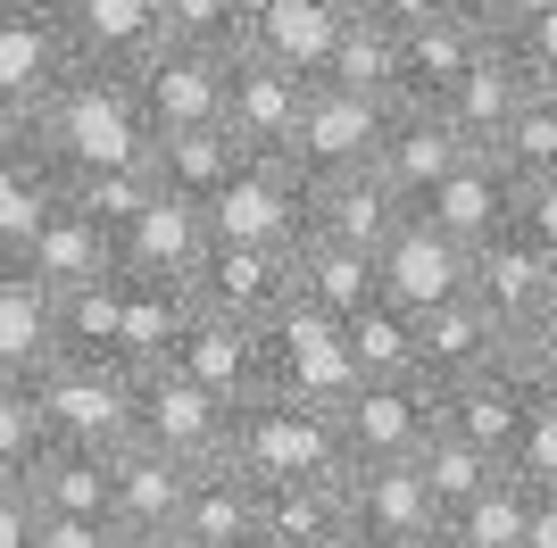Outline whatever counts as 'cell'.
Masks as SVG:
<instances>
[{
	"mask_svg": "<svg viewBox=\"0 0 557 548\" xmlns=\"http://www.w3.org/2000/svg\"><path fill=\"white\" fill-rule=\"evenodd\" d=\"M0 548H34V490L0 474Z\"/></svg>",
	"mask_w": 557,
	"mask_h": 548,
	"instance_id": "f907efd6",
	"label": "cell"
},
{
	"mask_svg": "<svg viewBox=\"0 0 557 548\" xmlns=\"http://www.w3.org/2000/svg\"><path fill=\"white\" fill-rule=\"evenodd\" d=\"M342 333H349V358H358V383H408V374H424L417 316L399 299H367Z\"/></svg>",
	"mask_w": 557,
	"mask_h": 548,
	"instance_id": "8d00e7d4",
	"label": "cell"
},
{
	"mask_svg": "<svg viewBox=\"0 0 557 548\" xmlns=\"http://www.w3.org/2000/svg\"><path fill=\"white\" fill-rule=\"evenodd\" d=\"M474 9H483V0H474Z\"/></svg>",
	"mask_w": 557,
	"mask_h": 548,
	"instance_id": "be15d7a7",
	"label": "cell"
},
{
	"mask_svg": "<svg viewBox=\"0 0 557 548\" xmlns=\"http://www.w3.org/2000/svg\"><path fill=\"white\" fill-rule=\"evenodd\" d=\"M474 299H483L508 341H533L541 324L557 316V258L541 250L524 225H508L499 241L474 250Z\"/></svg>",
	"mask_w": 557,
	"mask_h": 548,
	"instance_id": "9c48e42d",
	"label": "cell"
},
{
	"mask_svg": "<svg viewBox=\"0 0 557 548\" xmlns=\"http://www.w3.org/2000/svg\"><path fill=\"white\" fill-rule=\"evenodd\" d=\"M333 84L349 91H374V100H392L399 109V25L392 17H374V9H349L342 25V42H333Z\"/></svg>",
	"mask_w": 557,
	"mask_h": 548,
	"instance_id": "f35d334b",
	"label": "cell"
},
{
	"mask_svg": "<svg viewBox=\"0 0 557 548\" xmlns=\"http://www.w3.org/2000/svg\"><path fill=\"white\" fill-rule=\"evenodd\" d=\"M300 100H308V75H283L250 50H233V75H225V134L258 159H283L292 134H300Z\"/></svg>",
	"mask_w": 557,
	"mask_h": 548,
	"instance_id": "ffe728a7",
	"label": "cell"
},
{
	"mask_svg": "<svg viewBox=\"0 0 557 548\" xmlns=\"http://www.w3.org/2000/svg\"><path fill=\"white\" fill-rule=\"evenodd\" d=\"M242 159H250V150H242L225 125H184V134H159V141H150L159 183H166V191H184V200H200V208L225 191V175H233Z\"/></svg>",
	"mask_w": 557,
	"mask_h": 548,
	"instance_id": "836d02e7",
	"label": "cell"
},
{
	"mask_svg": "<svg viewBox=\"0 0 557 548\" xmlns=\"http://www.w3.org/2000/svg\"><path fill=\"white\" fill-rule=\"evenodd\" d=\"M134 548H216V540H200L191 524H166V532H150V540H134Z\"/></svg>",
	"mask_w": 557,
	"mask_h": 548,
	"instance_id": "9f6ffc18",
	"label": "cell"
},
{
	"mask_svg": "<svg viewBox=\"0 0 557 548\" xmlns=\"http://www.w3.org/2000/svg\"><path fill=\"white\" fill-rule=\"evenodd\" d=\"M209 241H216L209 208L159 183V200L116 233V266H125V274H184V283H191V266L209 258Z\"/></svg>",
	"mask_w": 557,
	"mask_h": 548,
	"instance_id": "603a6c76",
	"label": "cell"
},
{
	"mask_svg": "<svg viewBox=\"0 0 557 548\" xmlns=\"http://www.w3.org/2000/svg\"><path fill=\"white\" fill-rule=\"evenodd\" d=\"M524 91H533V75H524V59H516L508 34H499V42H491L483 59H474V67H466L458 84L442 91V100H433V109H442L449 125L474 141V150H491V141H499V125L516 116V100H524Z\"/></svg>",
	"mask_w": 557,
	"mask_h": 548,
	"instance_id": "484cf974",
	"label": "cell"
},
{
	"mask_svg": "<svg viewBox=\"0 0 557 548\" xmlns=\"http://www.w3.org/2000/svg\"><path fill=\"white\" fill-rule=\"evenodd\" d=\"M34 548H134L116 532V515H59V507H34Z\"/></svg>",
	"mask_w": 557,
	"mask_h": 548,
	"instance_id": "bcb514c9",
	"label": "cell"
},
{
	"mask_svg": "<svg viewBox=\"0 0 557 548\" xmlns=\"http://www.w3.org/2000/svg\"><path fill=\"white\" fill-rule=\"evenodd\" d=\"M508 465L533 482V490H557V399H533V415H524V440H516Z\"/></svg>",
	"mask_w": 557,
	"mask_h": 548,
	"instance_id": "7dc6e473",
	"label": "cell"
},
{
	"mask_svg": "<svg viewBox=\"0 0 557 548\" xmlns=\"http://www.w3.org/2000/svg\"><path fill=\"white\" fill-rule=\"evenodd\" d=\"M17 134H34V116H25L17 100H9V91H0V150H9V141H17Z\"/></svg>",
	"mask_w": 557,
	"mask_h": 548,
	"instance_id": "6f0895ef",
	"label": "cell"
},
{
	"mask_svg": "<svg viewBox=\"0 0 557 548\" xmlns=\"http://www.w3.org/2000/svg\"><path fill=\"white\" fill-rule=\"evenodd\" d=\"M225 75L233 50H200V42H150L134 59L141 109L159 134H184V125H225Z\"/></svg>",
	"mask_w": 557,
	"mask_h": 548,
	"instance_id": "52a82bcc",
	"label": "cell"
},
{
	"mask_svg": "<svg viewBox=\"0 0 557 548\" xmlns=\"http://www.w3.org/2000/svg\"><path fill=\"white\" fill-rule=\"evenodd\" d=\"M191 291H200V308L267 324L300 291V241H209V258L191 266Z\"/></svg>",
	"mask_w": 557,
	"mask_h": 548,
	"instance_id": "8fae6325",
	"label": "cell"
},
{
	"mask_svg": "<svg viewBox=\"0 0 557 548\" xmlns=\"http://www.w3.org/2000/svg\"><path fill=\"white\" fill-rule=\"evenodd\" d=\"M242 548H275V540H267V532H250V540H242Z\"/></svg>",
	"mask_w": 557,
	"mask_h": 548,
	"instance_id": "680465c9",
	"label": "cell"
},
{
	"mask_svg": "<svg viewBox=\"0 0 557 548\" xmlns=\"http://www.w3.org/2000/svg\"><path fill=\"white\" fill-rule=\"evenodd\" d=\"M541 333H557V316H549V324H541Z\"/></svg>",
	"mask_w": 557,
	"mask_h": 548,
	"instance_id": "94428289",
	"label": "cell"
},
{
	"mask_svg": "<svg viewBox=\"0 0 557 548\" xmlns=\"http://www.w3.org/2000/svg\"><path fill=\"white\" fill-rule=\"evenodd\" d=\"M383 134H392V100H374V91H349V84H333V75H317L308 100H300V134H292L283 159L317 183V175H342V166H374Z\"/></svg>",
	"mask_w": 557,
	"mask_h": 548,
	"instance_id": "8992f818",
	"label": "cell"
},
{
	"mask_svg": "<svg viewBox=\"0 0 557 548\" xmlns=\"http://www.w3.org/2000/svg\"><path fill=\"white\" fill-rule=\"evenodd\" d=\"M191 474L200 465H184L175 449H159V440H116L109 449V515L125 540H150V532L184 524V499H191Z\"/></svg>",
	"mask_w": 557,
	"mask_h": 548,
	"instance_id": "5bb4252c",
	"label": "cell"
},
{
	"mask_svg": "<svg viewBox=\"0 0 557 548\" xmlns=\"http://www.w3.org/2000/svg\"><path fill=\"white\" fill-rule=\"evenodd\" d=\"M9 258H17L34 283H50V291H75V283H100V274H116V225H100L92 208L59 200Z\"/></svg>",
	"mask_w": 557,
	"mask_h": 548,
	"instance_id": "44dd1931",
	"label": "cell"
},
{
	"mask_svg": "<svg viewBox=\"0 0 557 548\" xmlns=\"http://www.w3.org/2000/svg\"><path fill=\"white\" fill-rule=\"evenodd\" d=\"M34 399L50 415V440H84V449H116L141 433V399H134V365L125 358H59L34 365Z\"/></svg>",
	"mask_w": 557,
	"mask_h": 548,
	"instance_id": "3957f363",
	"label": "cell"
},
{
	"mask_svg": "<svg viewBox=\"0 0 557 548\" xmlns=\"http://www.w3.org/2000/svg\"><path fill=\"white\" fill-rule=\"evenodd\" d=\"M516 208H524V183L491 159V150H466V159L417 200V216H433V225H442L449 241H466V250H483V241H499V233L516 225Z\"/></svg>",
	"mask_w": 557,
	"mask_h": 548,
	"instance_id": "2e32d148",
	"label": "cell"
},
{
	"mask_svg": "<svg viewBox=\"0 0 557 548\" xmlns=\"http://www.w3.org/2000/svg\"><path fill=\"white\" fill-rule=\"evenodd\" d=\"M524 415H533V383H524V365H516V358L474 365V374L442 383V424H449V433H466V440H483L491 457H516Z\"/></svg>",
	"mask_w": 557,
	"mask_h": 548,
	"instance_id": "7402d4cb",
	"label": "cell"
},
{
	"mask_svg": "<svg viewBox=\"0 0 557 548\" xmlns=\"http://www.w3.org/2000/svg\"><path fill=\"white\" fill-rule=\"evenodd\" d=\"M508 358L524 365V383H533V399H557V333H533V341H516Z\"/></svg>",
	"mask_w": 557,
	"mask_h": 548,
	"instance_id": "816d5d0a",
	"label": "cell"
},
{
	"mask_svg": "<svg viewBox=\"0 0 557 548\" xmlns=\"http://www.w3.org/2000/svg\"><path fill=\"white\" fill-rule=\"evenodd\" d=\"M408 465L424 474V490L442 499V524H449V507H466L491 474H499V465H508V457H491L483 440H466V433H449V424H433V433H424V449L408 457Z\"/></svg>",
	"mask_w": 557,
	"mask_h": 548,
	"instance_id": "ab89813d",
	"label": "cell"
},
{
	"mask_svg": "<svg viewBox=\"0 0 557 548\" xmlns=\"http://www.w3.org/2000/svg\"><path fill=\"white\" fill-rule=\"evenodd\" d=\"M59 200H67V175H59V159H50L34 134H17L9 150H0V258L17 250V241L42 225Z\"/></svg>",
	"mask_w": 557,
	"mask_h": 548,
	"instance_id": "4dcf8cb0",
	"label": "cell"
},
{
	"mask_svg": "<svg viewBox=\"0 0 557 548\" xmlns=\"http://www.w3.org/2000/svg\"><path fill=\"white\" fill-rule=\"evenodd\" d=\"M374 266H383V299H399L408 316H424V308H442V299L474 291V250L466 241H449L433 216H399V233L374 250Z\"/></svg>",
	"mask_w": 557,
	"mask_h": 548,
	"instance_id": "4fadbf2b",
	"label": "cell"
},
{
	"mask_svg": "<svg viewBox=\"0 0 557 548\" xmlns=\"http://www.w3.org/2000/svg\"><path fill=\"white\" fill-rule=\"evenodd\" d=\"M491 159L508 166L516 183L557 175V84H533L524 100H516V116L499 125V141H491Z\"/></svg>",
	"mask_w": 557,
	"mask_h": 548,
	"instance_id": "60d3db41",
	"label": "cell"
},
{
	"mask_svg": "<svg viewBox=\"0 0 557 548\" xmlns=\"http://www.w3.org/2000/svg\"><path fill=\"white\" fill-rule=\"evenodd\" d=\"M184 524L200 532V540H216V548H242L258 532V482L242 474L233 457L200 465V474H191V499H184Z\"/></svg>",
	"mask_w": 557,
	"mask_h": 548,
	"instance_id": "74e56055",
	"label": "cell"
},
{
	"mask_svg": "<svg viewBox=\"0 0 557 548\" xmlns=\"http://www.w3.org/2000/svg\"><path fill=\"white\" fill-rule=\"evenodd\" d=\"M342 25H349L342 0H250V9H242V50L267 59V67H283V75H308V84H317V75L333 67Z\"/></svg>",
	"mask_w": 557,
	"mask_h": 548,
	"instance_id": "e0dca14e",
	"label": "cell"
},
{
	"mask_svg": "<svg viewBox=\"0 0 557 548\" xmlns=\"http://www.w3.org/2000/svg\"><path fill=\"white\" fill-rule=\"evenodd\" d=\"M342 9H367V0H342Z\"/></svg>",
	"mask_w": 557,
	"mask_h": 548,
	"instance_id": "91938a15",
	"label": "cell"
},
{
	"mask_svg": "<svg viewBox=\"0 0 557 548\" xmlns=\"http://www.w3.org/2000/svg\"><path fill=\"white\" fill-rule=\"evenodd\" d=\"M433 548H449V540H433Z\"/></svg>",
	"mask_w": 557,
	"mask_h": 548,
	"instance_id": "6125c7cd",
	"label": "cell"
},
{
	"mask_svg": "<svg viewBox=\"0 0 557 548\" xmlns=\"http://www.w3.org/2000/svg\"><path fill=\"white\" fill-rule=\"evenodd\" d=\"M17 482L34 490V507H59V515H109V449L50 440Z\"/></svg>",
	"mask_w": 557,
	"mask_h": 548,
	"instance_id": "e575fe53",
	"label": "cell"
},
{
	"mask_svg": "<svg viewBox=\"0 0 557 548\" xmlns=\"http://www.w3.org/2000/svg\"><path fill=\"white\" fill-rule=\"evenodd\" d=\"M508 50L516 59H524V75H533V84H557V9H541V17H524L508 34Z\"/></svg>",
	"mask_w": 557,
	"mask_h": 548,
	"instance_id": "c3c4849f",
	"label": "cell"
},
{
	"mask_svg": "<svg viewBox=\"0 0 557 548\" xmlns=\"http://www.w3.org/2000/svg\"><path fill=\"white\" fill-rule=\"evenodd\" d=\"M442 424V383L408 374V383H358L342 408V440L358 465H408L424 449V433Z\"/></svg>",
	"mask_w": 557,
	"mask_h": 548,
	"instance_id": "ba28073f",
	"label": "cell"
},
{
	"mask_svg": "<svg viewBox=\"0 0 557 548\" xmlns=\"http://www.w3.org/2000/svg\"><path fill=\"white\" fill-rule=\"evenodd\" d=\"M242 9L250 0H159V42L242 50Z\"/></svg>",
	"mask_w": 557,
	"mask_h": 548,
	"instance_id": "f6af8a7d",
	"label": "cell"
},
{
	"mask_svg": "<svg viewBox=\"0 0 557 548\" xmlns=\"http://www.w3.org/2000/svg\"><path fill=\"white\" fill-rule=\"evenodd\" d=\"M417 341H424V374L433 383H458V374H474V365H499L508 358V333H499V316H491L474 291L442 299V308H424L417 316Z\"/></svg>",
	"mask_w": 557,
	"mask_h": 548,
	"instance_id": "4316f807",
	"label": "cell"
},
{
	"mask_svg": "<svg viewBox=\"0 0 557 548\" xmlns=\"http://www.w3.org/2000/svg\"><path fill=\"white\" fill-rule=\"evenodd\" d=\"M34 141H42L59 175H84V166H125V159H150V109H141V84L134 67H109V59H75L67 84L34 109Z\"/></svg>",
	"mask_w": 557,
	"mask_h": 548,
	"instance_id": "6da1fadb",
	"label": "cell"
},
{
	"mask_svg": "<svg viewBox=\"0 0 557 548\" xmlns=\"http://www.w3.org/2000/svg\"><path fill=\"white\" fill-rule=\"evenodd\" d=\"M349 515L342 474H300V482H258V532L275 548H308L317 532H333Z\"/></svg>",
	"mask_w": 557,
	"mask_h": 548,
	"instance_id": "1f68e13d",
	"label": "cell"
},
{
	"mask_svg": "<svg viewBox=\"0 0 557 548\" xmlns=\"http://www.w3.org/2000/svg\"><path fill=\"white\" fill-rule=\"evenodd\" d=\"M533 499H541L533 482L516 474V465H499L466 507H449L442 540L449 548H524V532H533Z\"/></svg>",
	"mask_w": 557,
	"mask_h": 548,
	"instance_id": "d6a6232c",
	"label": "cell"
},
{
	"mask_svg": "<svg viewBox=\"0 0 557 548\" xmlns=\"http://www.w3.org/2000/svg\"><path fill=\"white\" fill-rule=\"evenodd\" d=\"M59 17H67L75 50L109 59V67H134L159 42V0H59Z\"/></svg>",
	"mask_w": 557,
	"mask_h": 548,
	"instance_id": "d590c367",
	"label": "cell"
},
{
	"mask_svg": "<svg viewBox=\"0 0 557 548\" xmlns=\"http://www.w3.org/2000/svg\"><path fill=\"white\" fill-rule=\"evenodd\" d=\"M67 200H75V208H92L100 225H116V233H125V225L141 216V208L159 200V166H150V159H125V166H84V175H67Z\"/></svg>",
	"mask_w": 557,
	"mask_h": 548,
	"instance_id": "7bdbcfd3",
	"label": "cell"
},
{
	"mask_svg": "<svg viewBox=\"0 0 557 548\" xmlns=\"http://www.w3.org/2000/svg\"><path fill=\"white\" fill-rule=\"evenodd\" d=\"M50 449V415L34 399V374H0V474H25Z\"/></svg>",
	"mask_w": 557,
	"mask_h": 548,
	"instance_id": "ee69618b",
	"label": "cell"
},
{
	"mask_svg": "<svg viewBox=\"0 0 557 548\" xmlns=\"http://www.w3.org/2000/svg\"><path fill=\"white\" fill-rule=\"evenodd\" d=\"M308 548H374V540H367V524H358V515H342V524H333V532H317Z\"/></svg>",
	"mask_w": 557,
	"mask_h": 548,
	"instance_id": "11a10c76",
	"label": "cell"
},
{
	"mask_svg": "<svg viewBox=\"0 0 557 548\" xmlns=\"http://www.w3.org/2000/svg\"><path fill=\"white\" fill-rule=\"evenodd\" d=\"M466 150H474V141H466L442 109L408 100V109H392V134H383V150H374V175H383V183L399 191V200L417 208L424 191H433V183H442L449 166L466 159Z\"/></svg>",
	"mask_w": 557,
	"mask_h": 548,
	"instance_id": "cb8c5ba5",
	"label": "cell"
},
{
	"mask_svg": "<svg viewBox=\"0 0 557 548\" xmlns=\"http://www.w3.org/2000/svg\"><path fill=\"white\" fill-rule=\"evenodd\" d=\"M491 42H499V34H491V17L474 0H449V9H433L424 25H399V109H408V100L433 109Z\"/></svg>",
	"mask_w": 557,
	"mask_h": 548,
	"instance_id": "9a60e30c",
	"label": "cell"
},
{
	"mask_svg": "<svg viewBox=\"0 0 557 548\" xmlns=\"http://www.w3.org/2000/svg\"><path fill=\"white\" fill-rule=\"evenodd\" d=\"M349 515L367 524L374 548H433L442 540V499L424 490L417 465H358L349 457Z\"/></svg>",
	"mask_w": 557,
	"mask_h": 548,
	"instance_id": "d6986e66",
	"label": "cell"
},
{
	"mask_svg": "<svg viewBox=\"0 0 557 548\" xmlns=\"http://www.w3.org/2000/svg\"><path fill=\"white\" fill-rule=\"evenodd\" d=\"M175 365H184V374H200L216 399L250 408L258 390H267V324L225 316V308H191L184 341H175Z\"/></svg>",
	"mask_w": 557,
	"mask_h": 548,
	"instance_id": "ac0fdd59",
	"label": "cell"
},
{
	"mask_svg": "<svg viewBox=\"0 0 557 548\" xmlns=\"http://www.w3.org/2000/svg\"><path fill=\"white\" fill-rule=\"evenodd\" d=\"M267 390L283 399H308V408H349V390H358V358H349V333L342 316L325 308H308L300 291L283 299L275 316H267Z\"/></svg>",
	"mask_w": 557,
	"mask_h": 548,
	"instance_id": "277c9868",
	"label": "cell"
},
{
	"mask_svg": "<svg viewBox=\"0 0 557 548\" xmlns=\"http://www.w3.org/2000/svg\"><path fill=\"white\" fill-rule=\"evenodd\" d=\"M42 358H59V291L0 258V374H34Z\"/></svg>",
	"mask_w": 557,
	"mask_h": 548,
	"instance_id": "f1b7e54d",
	"label": "cell"
},
{
	"mask_svg": "<svg viewBox=\"0 0 557 548\" xmlns=\"http://www.w3.org/2000/svg\"><path fill=\"white\" fill-rule=\"evenodd\" d=\"M408 216L392 183L374 166H342V175H317L308 183V233H333V241H358V250H383Z\"/></svg>",
	"mask_w": 557,
	"mask_h": 548,
	"instance_id": "d4e9b609",
	"label": "cell"
},
{
	"mask_svg": "<svg viewBox=\"0 0 557 548\" xmlns=\"http://www.w3.org/2000/svg\"><path fill=\"white\" fill-rule=\"evenodd\" d=\"M516 225L533 233L541 250L557 258V175H541V183H524V208H516Z\"/></svg>",
	"mask_w": 557,
	"mask_h": 548,
	"instance_id": "681fc988",
	"label": "cell"
},
{
	"mask_svg": "<svg viewBox=\"0 0 557 548\" xmlns=\"http://www.w3.org/2000/svg\"><path fill=\"white\" fill-rule=\"evenodd\" d=\"M300 299L325 308V316H358L367 299H383V266L358 241H333V233H300Z\"/></svg>",
	"mask_w": 557,
	"mask_h": 548,
	"instance_id": "f546056e",
	"label": "cell"
},
{
	"mask_svg": "<svg viewBox=\"0 0 557 548\" xmlns=\"http://www.w3.org/2000/svg\"><path fill=\"white\" fill-rule=\"evenodd\" d=\"M374 17H392V25H424L433 9H449V0H367Z\"/></svg>",
	"mask_w": 557,
	"mask_h": 548,
	"instance_id": "db71d44e",
	"label": "cell"
},
{
	"mask_svg": "<svg viewBox=\"0 0 557 548\" xmlns=\"http://www.w3.org/2000/svg\"><path fill=\"white\" fill-rule=\"evenodd\" d=\"M541 9H557V0H483L491 34H516V25H524V17H541Z\"/></svg>",
	"mask_w": 557,
	"mask_h": 548,
	"instance_id": "f5cc1de1",
	"label": "cell"
},
{
	"mask_svg": "<svg viewBox=\"0 0 557 548\" xmlns=\"http://www.w3.org/2000/svg\"><path fill=\"white\" fill-rule=\"evenodd\" d=\"M75 59H84V50H75L59 0H0V91H9L25 116L67 84Z\"/></svg>",
	"mask_w": 557,
	"mask_h": 548,
	"instance_id": "7c38bea8",
	"label": "cell"
},
{
	"mask_svg": "<svg viewBox=\"0 0 557 548\" xmlns=\"http://www.w3.org/2000/svg\"><path fill=\"white\" fill-rule=\"evenodd\" d=\"M233 465L250 482H300V474H349V440L333 408L258 390L250 408H233Z\"/></svg>",
	"mask_w": 557,
	"mask_h": 548,
	"instance_id": "7a4b0ae2",
	"label": "cell"
},
{
	"mask_svg": "<svg viewBox=\"0 0 557 548\" xmlns=\"http://www.w3.org/2000/svg\"><path fill=\"white\" fill-rule=\"evenodd\" d=\"M216 241H300L308 233V175L292 159H242L225 175V191L209 200Z\"/></svg>",
	"mask_w": 557,
	"mask_h": 548,
	"instance_id": "30bf717a",
	"label": "cell"
},
{
	"mask_svg": "<svg viewBox=\"0 0 557 548\" xmlns=\"http://www.w3.org/2000/svg\"><path fill=\"white\" fill-rule=\"evenodd\" d=\"M191 308H200V291H191L184 274H125L116 358H125V365H159V358H175V341H184Z\"/></svg>",
	"mask_w": 557,
	"mask_h": 548,
	"instance_id": "83f0119b",
	"label": "cell"
},
{
	"mask_svg": "<svg viewBox=\"0 0 557 548\" xmlns=\"http://www.w3.org/2000/svg\"><path fill=\"white\" fill-rule=\"evenodd\" d=\"M134 399H141V440L175 449L184 465H216L233 449V399H216L200 374H184L175 358L134 365Z\"/></svg>",
	"mask_w": 557,
	"mask_h": 548,
	"instance_id": "5b68a950",
	"label": "cell"
},
{
	"mask_svg": "<svg viewBox=\"0 0 557 548\" xmlns=\"http://www.w3.org/2000/svg\"><path fill=\"white\" fill-rule=\"evenodd\" d=\"M116 316H125V266L100 274V283L59 291V349H75V358H116Z\"/></svg>",
	"mask_w": 557,
	"mask_h": 548,
	"instance_id": "b9f144b4",
	"label": "cell"
}]
</instances>
